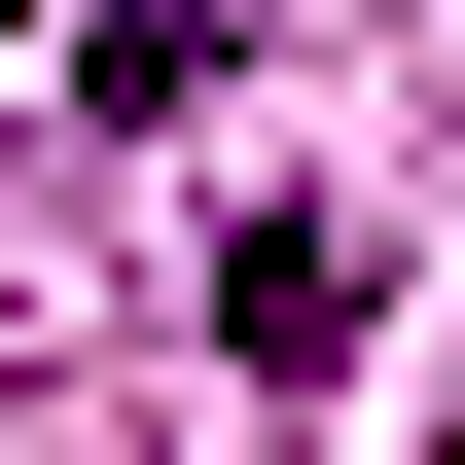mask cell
I'll list each match as a JSON object with an SVG mask.
<instances>
[{
  "mask_svg": "<svg viewBox=\"0 0 465 465\" xmlns=\"http://www.w3.org/2000/svg\"><path fill=\"white\" fill-rule=\"evenodd\" d=\"M215 358L322 394V358H358V215H215Z\"/></svg>",
  "mask_w": 465,
  "mask_h": 465,
  "instance_id": "6da1fadb",
  "label": "cell"
},
{
  "mask_svg": "<svg viewBox=\"0 0 465 465\" xmlns=\"http://www.w3.org/2000/svg\"><path fill=\"white\" fill-rule=\"evenodd\" d=\"M251 72V0H108V36H72V108H215Z\"/></svg>",
  "mask_w": 465,
  "mask_h": 465,
  "instance_id": "7a4b0ae2",
  "label": "cell"
}]
</instances>
